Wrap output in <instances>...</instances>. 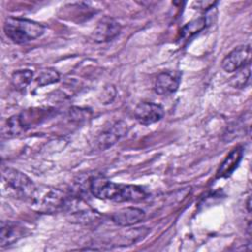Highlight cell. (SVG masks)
<instances>
[{
    "mask_svg": "<svg viewBox=\"0 0 252 252\" xmlns=\"http://www.w3.org/2000/svg\"><path fill=\"white\" fill-rule=\"evenodd\" d=\"M89 188L94 197L114 202H139L147 197L141 186L115 183L102 175L92 177Z\"/></svg>",
    "mask_w": 252,
    "mask_h": 252,
    "instance_id": "obj_1",
    "label": "cell"
},
{
    "mask_svg": "<svg viewBox=\"0 0 252 252\" xmlns=\"http://www.w3.org/2000/svg\"><path fill=\"white\" fill-rule=\"evenodd\" d=\"M3 30L9 39L15 43L22 44L41 36L45 31V27L32 20L9 17L5 20Z\"/></svg>",
    "mask_w": 252,
    "mask_h": 252,
    "instance_id": "obj_2",
    "label": "cell"
},
{
    "mask_svg": "<svg viewBox=\"0 0 252 252\" xmlns=\"http://www.w3.org/2000/svg\"><path fill=\"white\" fill-rule=\"evenodd\" d=\"M2 176L8 187L32 199L36 190V187L28 175L16 168L5 167L2 171Z\"/></svg>",
    "mask_w": 252,
    "mask_h": 252,
    "instance_id": "obj_3",
    "label": "cell"
},
{
    "mask_svg": "<svg viewBox=\"0 0 252 252\" xmlns=\"http://www.w3.org/2000/svg\"><path fill=\"white\" fill-rule=\"evenodd\" d=\"M129 131V127L126 122L123 120H117L115 122L110 123V125L106 126L97 136L96 146L99 150L104 151L114 144H116L120 139L127 135Z\"/></svg>",
    "mask_w": 252,
    "mask_h": 252,
    "instance_id": "obj_4",
    "label": "cell"
},
{
    "mask_svg": "<svg viewBox=\"0 0 252 252\" xmlns=\"http://www.w3.org/2000/svg\"><path fill=\"white\" fill-rule=\"evenodd\" d=\"M250 44L239 45L231 50L221 61L222 69L227 73H232L250 62Z\"/></svg>",
    "mask_w": 252,
    "mask_h": 252,
    "instance_id": "obj_5",
    "label": "cell"
},
{
    "mask_svg": "<svg viewBox=\"0 0 252 252\" xmlns=\"http://www.w3.org/2000/svg\"><path fill=\"white\" fill-rule=\"evenodd\" d=\"M164 115V109L160 104L144 101L140 102L134 110L136 120L143 125H150L159 121Z\"/></svg>",
    "mask_w": 252,
    "mask_h": 252,
    "instance_id": "obj_6",
    "label": "cell"
},
{
    "mask_svg": "<svg viewBox=\"0 0 252 252\" xmlns=\"http://www.w3.org/2000/svg\"><path fill=\"white\" fill-rule=\"evenodd\" d=\"M120 31V24L115 19L105 16L98 21L93 32V39L98 43L107 42L115 38Z\"/></svg>",
    "mask_w": 252,
    "mask_h": 252,
    "instance_id": "obj_7",
    "label": "cell"
},
{
    "mask_svg": "<svg viewBox=\"0 0 252 252\" xmlns=\"http://www.w3.org/2000/svg\"><path fill=\"white\" fill-rule=\"evenodd\" d=\"M181 76L178 72L164 71L158 75L154 84V91L159 95H168L175 93L179 87Z\"/></svg>",
    "mask_w": 252,
    "mask_h": 252,
    "instance_id": "obj_8",
    "label": "cell"
},
{
    "mask_svg": "<svg viewBox=\"0 0 252 252\" xmlns=\"http://www.w3.org/2000/svg\"><path fill=\"white\" fill-rule=\"evenodd\" d=\"M63 208H65L68 214L72 216V220H77L78 222L93 221L95 219V216H97V213L89 207L88 204L77 199L71 200L67 198Z\"/></svg>",
    "mask_w": 252,
    "mask_h": 252,
    "instance_id": "obj_9",
    "label": "cell"
},
{
    "mask_svg": "<svg viewBox=\"0 0 252 252\" xmlns=\"http://www.w3.org/2000/svg\"><path fill=\"white\" fill-rule=\"evenodd\" d=\"M146 213L144 210L136 207H126L113 213L112 221L119 226H130L144 220Z\"/></svg>",
    "mask_w": 252,
    "mask_h": 252,
    "instance_id": "obj_10",
    "label": "cell"
},
{
    "mask_svg": "<svg viewBox=\"0 0 252 252\" xmlns=\"http://www.w3.org/2000/svg\"><path fill=\"white\" fill-rule=\"evenodd\" d=\"M25 227L17 222H2L0 232V245L5 247L14 244L25 235Z\"/></svg>",
    "mask_w": 252,
    "mask_h": 252,
    "instance_id": "obj_11",
    "label": "cell"
},
{
    "mask_svg": "<svg viewBox=\"0 0 252 252\" xmlns=\"http://www.w3.org/2000/svg\"><path fill=\"white\" fill-rule=\"evenodd\" d=\"M243 156V148L240 146L235 147L220 163L217 170V178H223L229 176L238 166Z\"/></svg>",
    "mask_w": 252,
    "mask_h": 252,
    "instance_id": "obj_12",
    "label": "cell"
},
{
    "mask_svg": "<svg viewBox=\"0 0 252 252\" xmlns=\"http://www.w3.org/2000/svg\"><path fill=\"white\" fill-rule=\"evenodd\" d=\"M25 131H26V128L23 125L19 114L13 115L10 118H8L2 128V134L7 138L18 136Z\"/></svg>",
    "mask_w": 252,
    "mask_h": 252,
    "instance_id": "obj_13",
    "label": "cell"
},
{
    "mask_svg": "<svg viewBox=\"0 0 252 252\" xmlns=\"http://www.w3.org/2000/svg\"><path fill=\"white\" fill-rule=\"evenodd\" d=\"M33 78V72L30 69L17 70L12 74L11 83L13 87L18 91H24L32 82Z\"/></svg>",
    "mask_w": 252,
    "mask_h": 252,
    "instance_id": "obj_14",
    "label": "cell"
},
{
    "mask_svg": "<svg viewBox=\"0 0 252 252\" xmlns=\"http://www.w3.org/2000/svg\"><path fill=\"white\" fill-rule=\"evenodd\" d=\"M250 77H251V70H250V62H249L245 66L235 71V74L229 80V84L233 88L242 89L246 87V85L249 83Z\"/></svg>",
    "mask_w": 252,
    "mask_h": 252,
    "instance_id": "obj_15",
    "label": "cell"
},
{
    "mask_svg": "<svg viewBox=\"0 0 252 252\" xmlns=\"http://www.w3.org/2000/svg\"><path fill=\"white\" fill-rule=\"evenodd\" d=\"M206 23H207V19L205 17H201L189 22L187 25L183 27L181 31V36L183 38H188L192 36L193 34L202 31L206 27Z\"/></svg>",
    "mask_w": 252,
    "mask_h": 252,
    "instance_id": "obj_16",
    "label": "cell"
},
{
    "mask_svg": "<svg viewBox=\"0 0 252 252\" xmlns=\"http://www.w3.org/2000/svg\"><path fill=\"white\" fill-rule=\"evenodd\" d=\"M59 79H60V75L55 69L47 68V69L42 70L39 73V75L35 79V82L38 86L43 87V86H46V85L56 83V82L59 81Z\"/></svg>",
    "mask_w": 252,
    "mask_h": 252,
    "instance_id": "obj_17",
    "label": "cell"
},
{
    "mask_svg": "<svg viewBox=\"0 0 252 252\" xmlns=\"http://www.w3.org/2000/svg\"><path fill=\"white\" fill-rule=\"evenodd\" d=\"M115 96H116V89L114 86L110 85L103 89L102 94L100 95V101L101 103H104V104L111 103Z\"/></svg>",
    "mask_w": 252,
    "mask_h": 252,
    "instance_id": "obj_18",
    "label": "cell"
},
{
    "mask_svg": "<svg viewBox=\"0 0 252 252\" xmlns=\"http://www.w3.org/2000/svg\"><path fill=\"white\" fill-rule=\"evenodd\" d=\"M247 211L250 213V207H251V198H250V196L248 197V199H247Z\"/></svg>",
    "mask_w": 252,
    "mask_h": 252,
    "instance_id": "obj_19",
    "label": "cell"
}]
</instances>
